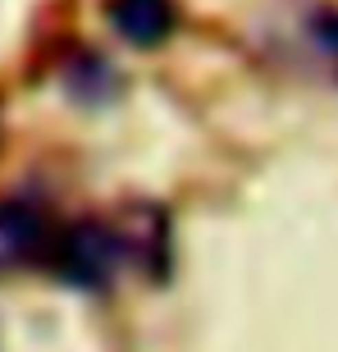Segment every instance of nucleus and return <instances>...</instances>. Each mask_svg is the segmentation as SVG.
Masks as SVG:
<instances>
[{"mask_svg": "<svg viewBox=\"0 0 338 352\" xmlns=\"http://www.w3.org/2000/svg\"><path fill=\"white\" fill-rule=\"evenodd\" d=\"M105 19L119 37L137 46V51H151L160 41H169L179 14H174V0H110L105 5Z\"/></svg>", "mask_w": 338, "mask_h": 352, "instance_id": "3", "label": "nucleus"}, {"mask_svg": "<svg viewBox=\"0 0 338 352\" xmlns=\"http://www.w3.org/2000/svg\"><path fill=\"white\" fill-rule=\"evenodd\" d=\"M128 261H133V243L105 220L65 224L55 234L51 256H46L55 279L65 288H78V293H105Z\"/></svg>", "mask_w": 338, "mask_h": 352, "instance_id": "1", "label": "nucleus"}, {"mask_svg": "<svg viewBox=\"0 0 338 352\" xmlns=\"http://www.w3.org/2000/svg\"><path fill=\"white\" fill-rule=\"evenodd\" d=\"M51 248H55V229L41 206H32L23 197H14V201L0 206V270L46 261Z\"/></svg>", "mask_w": 338, "mask_h": 352, "instance_id": "2", "label": "nucleus"}, {"mask_svg": "<svg viewBox=\"0 0 338 352\" xmlns=\"http://www.w3.org/2000/svg\"><path fill=\"white\" fill-rule=\"evenodd\" d=\"M65 82L74 91V101H110L119 91L115 69L105 65L101 55H74V65L65 69Z\"/></svg>", "mask_w": 338, "mask_h": 352, "instance_id": "4", "label": "nucleus"}, {"mask_svg": "<svg viewBox=\"0 0 338 352\" xmlns=\"http://www.w3.org/2000/svg\"><path fill=\"white\" fill-rule=\"evenodd\" d=\"M315 37H320L325 51L338 55V14H315Z\"/></svg>", "mask_w": 338, "mask_h": 352, "instance_id": "5", "label": "nucleus"}]
</instances>
